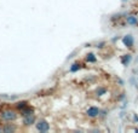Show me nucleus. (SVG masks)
Instances as JSON below:
<instances>
[{
	"instance_id": "39448f33",
	"label": "nucleus",
	"mask_w": 138,
	"mask_h": 133,
	"mask_svg": "<svg viewBox=\"0 0 138 133\" xmlns=\"http://www.w3.org/2000/svg\"><path fill=\"white\" fill-rule=\"evenodd\" d=\"M35 122V116L33 114H30V115H26L24 116V119H23V123L26 125V126H30V125H33Z\"/></svg>"
},
{
	"instance_id": "f257e3e1",
	"label": "nucleus",
	"mask_w": 138,
	"mask_h": 133,
	"mask_svg": "<svg viewBox=\"0 0 138 133\" xmlns=\"http://www.w3.org/2000/svg\"><path fill=\"white\" fill-rule=\"evenodd\" d=\"M16 117H17V114L14 110H5L1 112V119L5 121H14Z\"/></svg>"
},
{
	"instance_id": "f03ea898",
	"label": "nucleus",
	"mask_w": 138,
	"mask_h": 133,
	"mask_svg": "<svg viewBox=\"0 0 138 133\" xmlns=\"http://www.w3.org/2000/svg\"><path fill=\"white\" fill-rule=\"evenodd\" d=\"M36 129L40 131V132H47L50 129V125H48L47 121H45V120H39L36 122Z\"/></svg>"
},
{
	"instance_id": "0eeeda50",
	"label": "nucleus",
	"mask_w": 138,
	"mask_h": 133,
	"mask_svg": "<svg viewBox=\"0 0 138 133\" xmlns=\"http://www.w3.org/2000/svg\"><path fill=\"white\" fill-rule=\"evenodd\" d=\"M131 59H132L131 55H125V56H122V58H121V63L124 64V65H128L130 62H131Z\"/></svg>"
},
{
	"instance_id": "9b49d317",
	"label": "nucleus",
	"mask_w": 138,
	"mask_h": 133,
	"mask_svg": "<svg viewBox=\"0 0 138 133\" xmlns=\"http://www.w3.org/2000/svg\"><path fill=\"white\" fill-rule=\"evenodd\" d=\"M107 92V90L104 88V87H99L98 90H97V96H102L103 93H105Z\"/></svg>"
},
{
	"instance_id": "f8f14e48",
	"label": "nucleus",
	"mask_w": 138,
	"mask_h": 133,
	"mask_svg": "<svg viewBox=\"0 0 138 133\" xmlns=\"http://www.w3.org/2000/svg\"><path fill=\"white\" fill-rule=\"evenodd\" d=\"M4 132H14L15 131V127H11V126H5L4 127V129H3Z\"/></svg>"
},
{
	"instance_id": "20e7f679",
	"label": "nucleus",
	"mask_w": 138,
	"mask_h": 133,
	"mask_svg": "<svg viewBox=\"0 0 138 133\" xmlns=\"http://www.w3.org/2000/svg\"><path fill=\"white\" fill-rule=\"evenodd\" d=\"M122 42L125 44V46H127V47H133V36L132 35H125L124 39H122Z\"/></svg>"
},
{
	"instance_id": "ddd939ff",
	"label": "nucleus",
	"mask_w": 138,
	"mask_h": 133,
	"mask_svg": "<svg viewBox=\"0 0 138 133\" xmlns=\"http://www.w3.org/2000/svg\"><path fill=\"white\" fill-rule=\"evenodd\" d=\"M104 42H101V44H97V47H103Z\"/></svg>"
},
{
	"instance_id": "423d86ee",
	"label": "nucleus",
	"mask_w": 138,
	"mask_h": 133,
	"mask_svg": "<svg viewBox=\"0 0 138 133\" xmlns=\"http://www.w3.org/2000/svg\"><path fill=\"white\" fill-rule=\"evenodd\" d=\"M126 22H127V24H130V26H137L138 18L136 16H128V17L126 18Z\"/></svg>"
},
{
	"instance_id": "1a4fd4ad",
	"label": "nucleus",
	"mask_w": 138,
	"mask_h": 133,
	"mask_svg": "<svg viewBox=\"0 0 138 133\" xmlns=\"http://www.w3.org/2000/svg\"><path fill=\"white\" fill-rule=\"evenodd\" d=\"M79 69H80V64L75 63V64H73V65H72L70 71H72V73H74V71H76V70H79Z\"/></svg>"
},
{
	"instance_id": "9d476101",
	"label": "nucleus",
	"mask_w": 138,
	"mask_h": 133,
	"mask_svg": "<svg viewBox=\"0 0 138 133\" xmlns=\"http://www.w3.org/2000/svg\"><path fill=\"white\" fill-rule=\"evenodd\" d=\"M26 106H27V102H24V100H23V102H20V103H17V108H18V109H23V108H26Z\"/></svg>"
},
{
	"instance_id": "6e6552de",
	"label": "nucleus",
	"mask_w": 138,
	"mask_h": 133,
	"mask_svg": "<svg viewBox=\"0 0 138 133\" xmlns=\"http://www.w3.org/2000/svg\"><path fill=\"white\" fill-rule=\"evenodd\" d=\"M86 61H87V62H91V63H95L97 61V58L95 57L93 53H89V55L86 56Z\"/></svg>"
},
{
	"instance_id": "7ed1b4c3",
	"label": "nucleus",
	"mask_w": 138,
	"mask_h": 133,
	"mask_svg": "<svg viewBox=\"0 0 138 133\" xmlns=\"http://www.w3.org/2000/svg\"><path fill=\"white\" fill-rule=\"evenodd\" d=\"M99 112H101L99 108H97V106H91V108L87 109L86 114H87V116H89V117H96V116L99 115Z\"/></svg>"
}]
</instances>
